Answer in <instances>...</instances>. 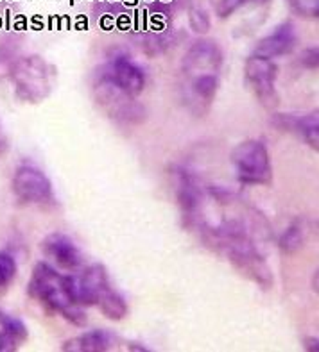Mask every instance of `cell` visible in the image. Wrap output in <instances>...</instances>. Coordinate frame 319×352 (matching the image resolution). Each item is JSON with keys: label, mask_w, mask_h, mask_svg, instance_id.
<instances>
[{"label": "cell", "mask_w": 319, "mask_h": 352, "mask_svg": "<svg viewBox=\"0 0 319 352\" xmlns=\"http://www.w3.org/2000/svg\"><path fill=\"white\" fill-rule=\"evenodd\" d=\"M56 68L41 56H23L11 67L14 95L29 104L45 100L56 86Z\"/></svg>", "instance_id": "obj_2"}, {"label": "cell", "mask_w": 319, "mask_h": 352, "mask_svg": "<svg viewBox=\"0 0 319 352\" xmlns=\"http://www.w3.org/2000/svg\"><path fill=\"white\" fill-rule=\"evenodd\" d=\"M13 193L22 204H52L54 188L45 172L32 165H22L13 175Z\"/></svg>", "instance_id": "obj_6"}, {"label": "cell", "mask_w": 319, "mask_h": 352, "mask_svg": "<svg viewBox=\"0 0 319 352\" xmlns=\"http://www.w3.org/2000/svg\"><path fill=\"white\" fill-rule=\"evenodd\" d=\"M95 97L97 102L108 113L110 118L122 122V124H140L145 118L144 106H140L135 97L122 91L106 74L101 76L99 82L95 85Z\"/></svg>", "instance_id": "obj_4"}, {"label": "cell", "mask_w": 319, "mask_h": 352, "mask_svg": "<svg viewBox=\"0 0 319 352\" xmlns=\"http://www.w3.org/2000/svg\"><path fill=\"white\" fill-rule=\"evenodd\" d=\"M303 345H305V351L319 352V338H318V336H309V338H305Z\"/></svg>", "instance_id": "obj_22"}, {"label": "cell", "mask_w": 319, "mask_h": 352, "mask_svg": "<svg viewBox=\"0 0 319 352\" xmlns=\"http://www.w3.org/2000/svg\"><path fill=\"white\" fill-rule=\"evenodd\" d=\"M318 59H319V52L318 47H309L301 52L300 56V63L309 70H318Z\"/></svg>", "instance_id": "obj_21"}, {"label": "cell", "mask_w": 319, "mask_h": 352, "mask_svg": "<svg viewBox=\"0 0 319 352\" xmlns=\"http://www.w3.org/2000/svg\"><path fill=\"white\" fill-rule=\"evenodd\" d=\"M235 175L238 183L251 186H265L273 181V166H271L269 151L260 140H246L235 145L231 151Z\"/></svg>", "instance_id": "obj_3"}, {"label": "cell", "mask_w": 319, "mask_h": 352, "mask_svg": "<svg viewBox=\"0 0 319 352\" xmlns=\"http://www.w3.org/2000/svg\"><path fill=\"white\" fill-rule=\"evenodd\" d=\"M289 8L303 18H318L319 16V0H287Z\"/></svg>", "instance_id": "obj_20"}, {"label": "cell", "mask_w": 319, "mask_h": 352, "mask_svg": "<svg viewBox=\"0 0 319 352\" xmlns=\"http://www.w3.org/2000/svg\"><path fill=\"white\" fill-rule=\"evenodd\" d=\"M117 336L108 329H94L65 342L61 351L65 352H106L115 349Z\"/></svg>", "instance_id": "obj_12"}, {"label": "cell", "mask_w": 319, "mask_h": 352, "mask_svg": "<svg viewBox=\"0 0 319 352\" xmlns=\"http://www.w3.org/2000/svg\"><path fill=\"white\" fill-rule=\"evenodd\" d=\"M97 308H99V311L103 313L104 317L115 322L126 318L127 311H130L126 299L119 292L113 290V288L101 297L99 302H97Z\"/></svg>", "instance_id": "obj_16"}, {"label": "cell", "mask_w": 319, "mask_h": 352, "mask_svg": "<svg viewBox=\"0 0 319 352\" xmlns=\"http://www.w3.org/2000/svg\"><path fill=\"white\" fill-rule=\"evenodd\" d=\"M28 290L32 299L59 313L67 322L77 327L86 326V315L74 295V276H63L54 267L41 261L32 270Z\"/></svg>", "instance_id": "obj_1"}, {"label": "cell", "mask_w": 319, "mask_h": 352, "mask_svg": "<svg viewBox=\"0 0 319 352\" xmlns=\"http://www.w3.org/2000/svg\"><path fill=\"white\" fill-rule=\"evenodd\" d=\"M19 274V265L17 259L10 252H0V294L10 290Z\"/></svg>", "instance_id": "obj_18"}, {"label": "cell", "mask_w": 319, "mask_h": 352, "mask_svg": "<svg viewBox=\"0 0 319 352\" xmlns=\"http://www.w3.org/2000/svg\"><path fill=\"white\" fill-rule=\"evenodd\" d=\"M189 22L194 32L207 34L212 27V11L208 0H190Z\"/></svg>", "instance_id": "obj_17"}, {"label": "cell", "mask_w": 319, "mask_h": 352, "mask_svg": "<svg viewBox=\"0 0 319 352\" xmlns=\"http://www.w3.org/2000/svg\"><path fill=\"white\" fill-rule=\"evenodd\" d=\"M108 290H112V285L104 265L94 263L86 267L81 276H74V295L79 306H97Z\"/></svg>", "instance_id": "obj_8"}, {"label": "cell", "mask_w": 319, "mask_h": 352, "mask_svg": "<svg viewBox=\"0 0 319 352\" xmlns=\"http://www.w3.org/2000/svg\"><path fill=\"white\" fill-rule=\"evenodd\" d=\"M292 133L301 136L303 142H307L309 147L318 151L319 148V111L318 109L307 113V115H296Z\"/></svg>", "instance_id": "obj_14"}, {"label": "cell", "mask_w": 319, "mask_h": 352, "mask_svg": "<svg viewBox=\"0 0 319 352\" xmlns=\"http://www.w3.org/2000/svg\"><path fill=\"white\" fill-rule=\"evenodd\" d=\"M223 67V50L216 41L199 40L192 43L183 63H181V79H194V77L220 74Z\"/></svg>", "instance_id": "obj_7"}, {"label": "cell", "mask_w": 319, "mask_h": 352, "mask_svg": "<svg viewBox=\"0 0 319 352\" xmlns=\"http://www.w3.org/2000/svg\"><path fill=\"white\" fill-rule=\"evenodd\" d=\"M244 77L255 94L256 100L265 109H276L280 106V95L276 91V79H278V67L273 59L260 58L253 54L244 65Z\"/></svg>", "instance_id": "obj_5"}, {"label": "cell", "mask_w": 319, "mask_h": 352, "mask_svg": "<svg viewBox=\"0 0 319 352\" xmlns=\"http://www.w3.org/2000/svg\"><path fill=\"white\" fill-rule=\"evenodd\" d=\"M106 76L131 97H138L144 91L145 74L144 70L131 61L126 56H119L108 65V74Z\"/></svg>", "instance_id": "obj_11"}, {"label": "cell", "mask_w": 319, "mask_h": 352, "mask_svg": "<svg viewBox=\"0 0 319 352\" xmlns=\"http://www.w3.org/2000/svg\"><path fill=\"white\" fill-rule=\"evenodd\" d=\"M28 340V327L20 318L0 311V352L17 351Z\"/></svg>", "instance_id": "obj_13"}, {"label": "cell", "mask_w": 319, "mask_h": 352, "mask_svg": "<svg viewBox=\"0 0 319 352\" xmlns=\"http://www.w3.org/2000/svg\"><path fill=\"white\" fill-rule=\"evenodd\" d=\"M41 250L49 259L65 270H76L83 265L85 258L76 241L63 232H50L41 241Z\"/></svg>", "instance_id": "obj_10"}, {"label": "cell", "mask_w": 319, "mask_h": 352, "mask_svg": "<svg viewBox=\"0 0 319 352\" xmlns=\"http://www.w3.org/2000/svg\"><path fill=\"white\" fill-rule=\"evenodd\" d=\"M307 240V226L301 219H296L289 226L278 240V247L282 254H296L301 247L305 245Z\"/></svg>", "instance_id": "obj_15"}, {"label": "cell", "mask_w": 319, "mask_h": 352, "mask_svg": "<svg viewBox=\"0 0 319 352\" xmlns=\"http://www.w3.org/2000/svg\"><path fill=\"white\" fill-rule=\"evenodd\" d=\"M269 0H219L217 4V16L219 18H228L234 13H237L240 8L246 6H262L267 4Z\"/></svg>", "instance_id": "obj_19"}, {"label": "cell", "mask_w": 319, "mask_h": 352, "mask_svg": "<svg viewBox=\"0 0 319 352\" xmlns=\"http://www.w3.org/2000/svg\"><path fill=\"white\" fill-rule=\"evenodd\" d=\"M298 43H300V38H298L296 25L292 22H283L280 23L271 34L262 38V40L255 45L253 54H255V56H260V58L273 59L274 61L276 58L289 56L291 52H294Z\"/></svg>", "instance_id": "obj_9"}]
</instances>
